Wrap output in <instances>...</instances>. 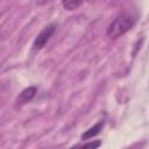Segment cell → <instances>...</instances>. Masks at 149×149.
<instances>
[{"mask_svg": "<svg viewBox=\"0 0 149 149\" xmlns=\"http://www.w3.org/2000/svg\"><path fill=\"white\" fill-rule=\"evenodd\" d=\"M102 126H104V122H102V121L98 122L97 125H94L93 127H91L90 129H87V130L81 135V139H83V140H87V139H91V137L95 136L97 134H99V132H100V129L102 128Z\"/></svg>", "mask_w": 149, "mask_h": 149, "instance_id": "4", "label": "cell"}, {"mask_svg": "<svg viewBox=\"0 0 149 149\" xmlns=\"http://www.w3.org/2000/svg\"><path fill=\"white\" fill-rule=\"evenodd\" d=\"M136 15L132 14V13H122L120 15H118L107 27L106 34L109 38H118L120 36H122L123 34H126L127 31H129L134 24L136 23Z\"/></svg>", "mask_w": 149, "mask_h": 149, "instance_id": "1", "label": "cell"}, {"mask_svg": "<svg viewBox=\"0 0 149 149\" xmlns=\"http://www.w3.org/2000/svg\"><path fill=\"white\" fill-rule=\"evenodd\" d=\"M50 1H52V0H36V2L38 3V5H45V3H48V2H50Z\"/></svg>", "mask_w": 149, "mask_h": 149, "instance_id": "7", "label": "cell"}, {"mask_svg": "<svg viewBox=\"0 0 149 149\" xmlns=\"http://www.w3.org/2000/svg\"><path fill=\"white\" fill-rule=\"evenodd\" d=\"M100 146V142H91V143H85V144H83L81 147H91V148H97V147H99Z\"/></svg>", "mask_w": 149, "mask_h": 149, "instance_id": "6", "label": "cell"}, {"mask_svg": "<svg viewBox=\"0 0 149 149\" xmlns=\"http://www.w3.org/2000/svg\"><path fill=\"white\" fill-rule=\"evenodd\" d=\"M55 30H56V24L51 23V24L47 26V27L37 35V37L35 38V41H34V43H33V49H34V50H41L42 48H44V45L50 41V38H51V36L54 35Z\"/></svg>", "mask_w": 149, "mask_h": 149, "instance_id": "2", "label": "cell"}, {"mask_svg": "<svg viewBox=\"0 0 149 149\" xmlns=\"http://www.w3.org/2000/svg\"><path fill=\"white\" fill-rule=\"evenodd\" d=\"M84 0H62V5L66 10H73L77 9Z\"/></svg>", "mask_w": 149, "mask_h": 149, "instance_id": "5", "label": "cell"}, {"mask_svg": "<svg viewBox=\"0 0 149 149\" xmlns=\"http://www.w3.org/2000/svg\"><path fill=\"white\" fill-rule=\"evenodd\" d=\"M35 94H36V87H34V86H31V87H27V88H24L21 93H20V95L16 98V106H22V105H24V104H27V102H29L34 97H35Z\"/></svg>", "mask_w": 149, "mask_h": 149, "instance_id": "3", "label": "cell"}]
</instances>
